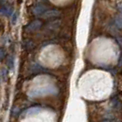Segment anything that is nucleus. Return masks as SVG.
Here are the masks:
<instances>
[{
  "instance_id": "nucleus-1",
  "label": "nucleus",
  "mask_w": 122,
  "mask_h": 122,
  "mask_svg": "<svg viewBox=\"0 0 122 122\" xmlns=\"http://www.w3.org/2000/svg\"><path fill=\"white\" fill-rule=\"evenodd\" d=\"M7 66H8V68H9L10 70H12L13 67H14V59H13L12 57H10V58L8 59V61H7Z\"/></svg>"
},
{
  "instance_id": "nucleus-2",
  "label": "nucleus",
  "mask_w": 122,
  "mask_h": 122,
  "mask_svg": "<svg viewBox=\"0 0 122 122\" xmlns=\"http://www.w3.org/2000/svg\"><path fill=\"white\" fill-rule=\"evenodd\" d=\"M0 75H1V78H3V79L6 81V75H7V73H6V68H4L3 70H2V72L0 73Z\"/></svg>"
},
{
  "instance_id": "nucleus-3",
  "label": "nucleus",
  "mask_w": 122,
  "mask_h": 122,
  "mask_svg": "<svg viewBox=\"0 0 122 122\" xmlns=\"http://www.w3.org/2000/svg\"><path fill=\"white\" fill-rule=\"evenodd\" d=\"M5 56H6V52H5V51H4L3 49H0V61L4 60Z\"/></svg>"
},
{
  "instance_id": "nucleus-4",
  "label": "nucleus",
  "mask_w": 122,
  "mask_h": 122,
  "mask_svg": "<svg viewBox=\"0 0 122 122\" xmlns=\"http://www.w3.org/2000/svg\"><path fill=\"white\" fill-rule=\"evenodd\" d=\"M103 122H110L109 120H105V121H103Z\"/></svg>"
},
{
  "instance_id": "nucleus-5",
  "label": "nucleus",
  "mask_w": 122,
  "mask_h": 122,
  "mask_svg": "<svg viewBox=\"0 0 122 122\" xmlns=\"http://www.w3.org/2000/svg\"><path fill=\"white\" fill-rule=\"evenodd\" d=\"M0 83H1V75H0Z\"/></svg>"
}]
</instances>
